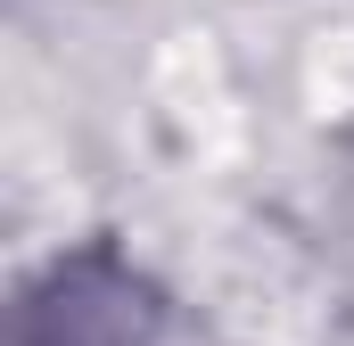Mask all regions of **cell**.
<instances>
[{
  "label": "cell",
  "mask_w": 354,
  "mask_h": 346,
  "mask_svg": "<svg viewBox=\"0 0 354 346\" xmlns=\"http://www.w3.org/2000/svg\"><path fill=\"white\" fill-rule=\"evenodd\" d=\"M149 338H157V289L115 248L58 256L17 305V346H149Z\"/></svg>",
  "instance_id": "6da1fadb"
}]
</instances>
